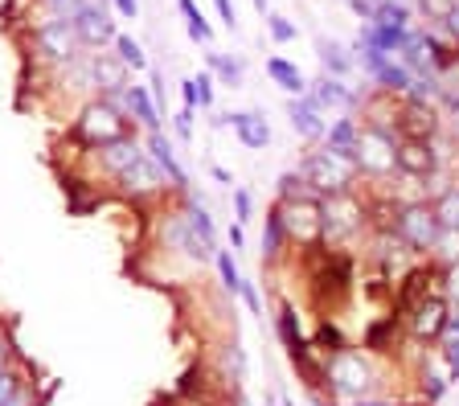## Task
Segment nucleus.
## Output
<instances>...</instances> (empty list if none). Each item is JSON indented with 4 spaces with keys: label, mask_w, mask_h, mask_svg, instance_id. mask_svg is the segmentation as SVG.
<instances>
[{
    "label": "nucleus",
    "mask_w": 459,
    "mask_h": 406,
    "mask_svg": "<svg viewBox=\"0 0 459 406\" xmlns=\"http://www.w3.org/2000/svg\"><path fill=\"white\" fill-rule=\"evenodd\" d=\"M25 41H29L33 66L46 70V74H62L78 58H86V46L78 41L70 13H54V9H41V4H33V13L25 21Z\"/></svg>",
    "instance_id": "nucleus-1"
},
{
    "label": "nucleus",
    "mask_w": 459,
    "mask_h": 406,
    "mask_svg": "<svg viewBox=\"0 0 459 406\" xmlns=\"http://www.w3.org/2000/svg\"><path fill=\"white\" fill-rule=\"evenodd\" d=\"M382 374L373 366V358L365 349H341L333 358H325V390L336 402H357V398H369L377 390Z\"/></svg>",
    "instance_id": "nucleus-2"
},
{
    "label": "nucleus",
    "mask_w": 459,
    "mask_h": 406,
    "mask_svg": "<svg viewBox=\"0 0 459 406\" xmlns=\"http://www.w3.org/2000/svg\"><path fill=\"white\" fill-rule=\"evenodd\" d=\"M296 168L307 177V185H312L320 197L344 194V189H357V185H361V168H357L353 156L336 152V148H328V144H307V152L299 156Z\"/></svg>",
    "instance_id": "nucleus-3"
},
{
    "label": "nucleus",
    "mask_w": 459,
    "mask_h": 406,
    "mask_svg": "<svg viewBox=\"0 0 459 406\" xmlns=\"http://www.w3.org/2000/svg\"><path fill=\"white\" fill-rule=\"evenodd\" d=\"M135 132L132 119H127L124 107H115L111 99H86V103L74 107V119H70V140L78 148H95L107 144V140H119V135Z\"/></svg>",
    "instance_id": "nucleus-4"
},
{
    "label": "nucleus",
    "mask_w": 459,
    "mask_h": 406,
    "mask_svg": "<svg viewBox=\"0 0 459 406\" xmlns=\"http://www.w3.org/2000/svg\"><path fill=\"white\" fill-rule=\"evenodd\" d=\"M320 218H325V242L328 246H349L357 234H369V197L357 189L320 197Z\"/></svg>",
    "instance_id": "nucleus-5"
},
{
    "label": "nucleus",
    "mask_w": 459,
    "mask_h": 406,
    "mask_svg": "<svg viewBox=\"0 0 459 406\" xmlns=\"http://www.w3.org/2000/svg\"><path fill=\"white\" fill-rule=\"evenodd\" d=\"M156 238H160V246L164 251H177V255H185L189 263H213V242H205L197 230H193V222L185 218V210L177 202H172V194L164 197L160 205H156Z\"/></svg>",
    "instance_id": "nucleus-6"
},
{
    "label": "nucleus",
    "mask_w": 459,
    "mask_h": 406,
    "mask_svg": "<svg viewBox=\"0 0 459 406\" xmlns=\"http://www.w3.org/2000/svg\"><path fill=\"white\" fill-rule=\"evenodd\" d=\"M394 230H398V238L406 242L419 259L435 255V246H439V238H443V222H439V213H435V202H427V197L402 202L398 213H394Z\"/></svg>",
    "instance_id": "nucleus-7"
},
{
    "label": "nucleus",
    "mask_w": 459,
    "mask_h": 406,
    "mask_svg": "<svg viewBox=\"0 0 459 406\" xmlns=\"http://www.w3.org/2000/svg\"><path fill=\"white\" fill-rule=\"evenodd\" d=\"M398 140L402 135L394 127L361 124V140H357V168H361V177H369L373 185L398 177Z\"/></svg>",
    "instance_id": "nucleus-8"
},
{
    "label": "nucleus",
    "mask_w": 459,
    "mask_h": 406,
    "mask_svg": "<svg viewBox=\"0 0 459 406\" xmlns=\"http://www.w3.org/2000/svg\"><path fill=\"white\" fill-rule=\"evenodd\" d=\"M107 189H111V197H124V202H132V205H160L164 197L172 194L169 177L160 173V165H156L148 152H143L132 168H124Z\"/></svg>",
    "instance_id": "nucleus-9"
},
{
    "label": "nucleus",
    "mask_w": 459,
    "mask_h": 406,
    "mask_svg": "<svg viewBox=\"0 0 459 406\" xmlns=\"http://www.w3.org/2000/svg\"><path fill=\"white\" fill-rule=\"evenodd\" d=\"M86 152V168H91V177L103 185H111L115 177L124 173V168H132L135 160H140L148 148H143V135L140 132H127L119 135V140H107V144H95V148H82Z\"/></svg>",
    "instance_id": "nucleus-10"
},
{
    "label": "nucleus",
    "mask_w": 459,
    "mask_h": 406,
    "mask_svg": "<svg viewBox=\"0 0 459 406\" xmlns=\"http://www.w3.org/2000/svg\"><path fill=\"white\" fill-rule=\"evenodd\" d=\"M283 205V226L287 238L296 251H312L325 242V218H320V197H296V202H279Z\"/></svg>",
    "instance_id": "nucleus-11"
},
{
    "label": "nucleus",
    "mask_w": 459,
    "mask_h": 406,
    "mask_svg": "<svg viewBox=\"0 0 459 406\" xmlns=\"http://www.w3.org/2000/svg\"><path fill=\"white\" fill-rule=\"evenodd\" d=\"M70 21H74V33L86 49H111V41L119 38V25H115L119 17L111 13L107 0H82V4L70 13Z\"/></svg>",
    "instance_id": "nucleus-12"
},
{
    "label": "nucleus",
    "mask_w": 459,
    "mask_h": 406,
    "mask_svg": "<svg viewBox=\"0 0 459 406\" xmlns=\"http://www.w3.org/2000/svg\"><path fill=\"white\" fill-rule=\"evenodd\" d=\"M361 349L369 358H398L406 349V320L398 312H385V316H373L361 329Z\"/></svg>",
    "instance_id": "nucleus-13"
},
{
    "label": "nucleus",
    "mask_w": 459,
    "mask_h": 406,
    "mask_svg": "<svg viewBox=\"0 0 459 406\" xmlns=\"http://www.w3.org/2000/svg\"><path fill=\"white\" fill-rule=\"evenodd\" d=\"M447 316H451V304L443 300V296H427V300H419L411 312H406V337L422 341V345H435V341L447 333Z\"/></svg>",
    "instance_id": "nucleus-14"
},
{
    "label": "nucleus",
    "mask_w": 459,
    "mask_h": 406,
    "mask_svg": "<svg viewBox=\"0 0 459 406\" xmlns=\"http://www.w3.org/2000/svg\"><path fill=\"white\" fill-rule=\"evenodd\" d=\"M447 116H443L439 103H414V99H398V111H394V132L398 135H419V140H430L439 135Z\"/></svg>",
    "instance_id": "nucleus-15"
},
{
    "label": "nucleus",
    "mask_w": 459,
    "mask_h": 406,
    "mask_svg": "<svg viewBox=\"0 0 459 406\" xmlns=\"http://www.w3.org/2000/svg\"><path fill=\"white\" fill-rule=\"evenodd\" d=\"M307 95H312L316 103L325 107L328 116H333V111H336V116H357V111H361V95H365V91L349 87V78L320 74V78H312Z\"/></svg>",
    "instance_id": "nucleus-16"
},
{
    "label": "nucleus",
    "mask_w": 459,
    "mask_h": 406,
    "mask_svg": "<svg viewBox=\"0 0 459 406\" xmlns=\"http://www.w3.org/2000/svg\"><path fill=\"white\" fill-rule=\"evenodd\" d=\"M435 168H455V165H447V160L435 152V144H430V140L402 135V140H398V173L422 181V177H430Z\"/></svg>",
    "instance_id": "nucleus-17"
},
{
    "label": "nucleus",
    "mask_w": 459,
    "mask_h": 406,
    "mask_svg": "<svg viewBox=\"0 0 459 406\" xmlns=\"http://www.w3.org/2000/svg\"><path fill=\"white\" fill-rule=\"evenodd\" d=\"M287 124H291V132L304 144H320L328 132V111L312 95H296V99H287Z\"/></svg>",
    "instance_id": "nucleus-18"
},
{
    "label": "nucleus",
    "mask_w": 459,
    "mask_h": 406,
    "mask_svg": "<svg viewBox=\"0 0 459 406\" xmlns=\"http://www.w3.org/2000/svg\"><path fill=\"white\" fill-rule=\"evenodd\" d=\"M263 267L267 271H275V267H283L287 259H291V238H287V226H283V205L279 202H271L267 205V213H263Z\"/></svg>",
    "instance_id": "nucleus-19"
},
{
    "label": "nucleus",
    "mask_w": 459,
    "mask_h": 406,
    "mask_svg": "<svg viewBox=\"0 0 459 406\" xmlns=\"http://www.w3.org/2000/svg\"><path fill=\"white\" fill-rule=\"evenodd\" d=\"M143 148H148V156H152L156 165H160V173L169 177L172 194H181V189H189V168L181 165V156H177V140H172L169 132H148L143 135Z\"/></svg>",
    "instance_id": "nucleus-20"
},
{
    "label": "nucleus",
    "mask_w": 459,
    "mask_h": 406,
    "mask_svg": "<svg viewBox=\"0 0 459 406\" xmlns=\"http://www.w3.org/2000/svg\"><path fill=\"white\" fill-rule=\"evenodd\" d=\"M124 111H127V119H132V127L140 135L164 132V124H169V119L160 116V107H156L148 82H135V78H132V87H127V95H124Z\"/></svg>",
    "instance_id": "nucleus-21"
},
{
    "label": "nucleus",
    "mask_w": 459,
    "mask_h": 406,
    "mask_svg": "<svg viewBox=\"0 0 459 406\" xmlns=\"http://www.w3.org/2000/svg\"><path fill=\"white\" fill-rule=\"evenodd\" d=\"M275 337L287 349V361H296L299 353L312 349V337L304 333V316H299V308L291 300H279V308H275Z\"/></svg>",
    "instance_id": "nucleus-22"
},
{
    "label": "nucleus",
    "mask_w": 459,
    "mask_h": 406,
    "mask_svg": "<svg viewBox=\"0 0 459 406\" xmlns=\"http://www.w3.org/2000/svg\"><path fill=\"white\" fill-rule=\"evenodd\" d=\"M411 30L414 25H390V21H365L361 25V46L369 49H382V54H394L398 58L402 49H406V41H411Z\"/></svg>",
    "instance_id": "nucleus-23"
},
{
    "label": "nucleus",
    "mask_w": 459,
    "mask_h": 406,
    "mask_svg": "<svg viewBox=\"0 0 459 406\" xmlns=\"http://www.w3.org/2000/svg\"><path fill=\"white\" fill-rule=\"evenodd\" d=\"M226 119H230V127H234L242 148H250V152L271 148V124L263 111H226Z\"/></svg>",
    "instance_id": "nucleus-24"
},
{
    "label": "nucleus",
    "mask_w": 459,
    "mask_h": 406,
    "mask_svg": "<svg viewBox=\"0 0 459 406\" xmlns=\"http://www.w3.org/2000/svg\"><path fill=\"white\" fill-rule=\"evenodd\" d=\"M263 70H267V78H271V82H275L279 91H283L287 99L307 95V87H312V78H307L304 70H299L291 58H283V54H271V58H267V66H263Z\"/></svg>",
    "instance_id": "nucleus-25"
},
{
    "label": "nucleus",
    "mask_w": 459,
    "mask_h": 406,
    "mask_svg": "<svg viewBox=\"0 0 459 406\" xmlns=\"http://www.w3.org/2000/svg\"><path fill=\"white\" fill-rule=\"evenodd\" d=\"M205 70L218 78V87H230V91H238L242 82H247V62H242V54H226V49L205 46Z\"/></svg>",
    "instance_id": "nucleus-26"
},
{
    "label": "nucleus",
    "mask_w": 459,
    "mask_h": 406,
    "mask_svg": "<svg viewBox=\"0 0 459 406\" xmlns=\"http://www.w3.org/2000/svg\"><path fill=\"white\" fill-rule=\"evenodd\" d=\"M316 58H320L325 74H336V78H349L357 70L353 46H344V41H336V38H316Z\"/></svg>",
    "instance_id": "nucleus-27"
},
{
    "label": "nucleus",
    "mask_w": 459,
    "mask_h": 406,
    "mask_svg": "<svg viewBox=\"0 0 459 406\" xmlns=\"http://www.w3.org/2000/svg\"><path fill=\"white\" fill-rule=\"evenodd\" d=\"M357 140H361V116H336V119H328V132L320 144H328L357 160Z\"/></svg>",
    "instance_id": "nucleus-28"
},
{
    "label": "nucleus",
    "mask_w": 459,
    "mask_h": 406,
    "mask_svg": "<svg viewBox=\"0 0 459 406\" xmlns=\"http://www.w3.org/2000/svg\"><path fill=\"white\" fill-rule=\"evenodd\" d=\"M218 369H221V382L234 386V394L242 390V377H247V349H242L238 337H230L226 345L218 349Z\"/></svg>",
    "instance_id": "nucleus-29"
},
{
    "label": "nucleus",
    "mask_w": 459,
    "mask_h": 406,
    "mask_svg": "<svg viewBox=\"0 0 459 406\" xmlns=\"http://www.w3.org/2000/svg\"><path fill=\"white\" fill-rule=\"evenodd\" d=\"M177 13H181V21H185V33H189V41L193 46H213V25L205 21V13L197 9V0H177Z\"/></svg>",
    "instance_id": "nucleus-30"
},
{
    "label": "nucleus",
    "mask_w": 459,
    "mask_h": 406,
    "mask_svg": "<svg viewBox=\"0 0 459 406\" xmlns=\"http://www.w3.org/2000/svg\"><path fill=\"white\" fill-rule=\"evenodd\" d=\"M213 271H218V283H221V291H226L230 300H238V291H242V275L238 271V255L234 251H226V246H218L213 251Z\"/></svg>",
    "instance_id": "nucleus-31"
},
{
    "label": "nucleus",
    "mask_w": 459,
    "mask_h": 406,
    "mask_svg": "<svg viewBox=\"0 0 459 406\" xmlns=\"http://www.w3.org/2000/svg\"><path fill=\"white\" fill-rule=\"evenodd\" d=\"M312 345L320 358H333V353H341V349H349V337H344L341 320L336 316H320V324H316L312 333Z\"/></svg>",
    "instance_id": "nucleus-32"
},
{
    "label": "nucleus",
    "mask_w": 459,
    "mask_h": 406,
    "mask_svg": "<svg viewBox=\"0 0 459 406\" xmlns=\"http://www.w3.org/2000/svg\"><path fill=\"white\" fill-rule=\"evenodd\" d=\"M111 49L119 54V62H124L132 74H148V66H152V62H148V49H143V41L132 38V33H124V30H119V38L111 41Z\"/></svg>",
    "instance_id": "nucleus-33"
},
{
    "label": "nucleus",
    "mask_w": 459,
    "mask_h": 406,
    "mask_svg": "<svg viewBox=\"0 0 459 406\" xmlns=\"http://www.w3.org/2000/svg\"><path fill=\"white\" fill-rule=\"evenodd\" d=\"M316 189L307 185V177L299 173V168H287V173H279L275 181V202H296V197H312ZM320 197V194H316Z\"/></svg>",
    "instance_id": "nucleus-34"
},
{
    "label": "nucleus",
    "mask_w": 459,
    "mask_h": 406,
    "mask_svg": "<svg viewBox=\"0 0 459 406\" xmlns=\"http://www.w3.org/2000/svg\"><path fill=\"white\" fill-rule=\"evenodd\" d=\"M435 213H439L443 230H459V181L435 197Z\"/></svg>",
    "instance_id": "nucleus-35"
},
{
    "label": "nucleus",
    "mask_w": 459,
    "mask_h": 406,
    "mask_svg": "<svg viewBox=\"0 0 459 406\" xmlns=\"http://www.w3.org/2000/svg\"><path fill=\"white\" fill-rule=\"evenodd\" d=\"M193 119H197V107H185V103H181V111H177V116H169L172 140H177L181 148H189L193 135H197V124H193Z\"/></svg>",
    "instance_id": "nucleus-36"
},
{
    "label": "nucleus",
    "mask_w": 459,
    "mask_h": 406,
    "mask_svg": "<svg viewBox=\"0 0 459 406\" xmlns=\"http://www.w3.org/2000/svg\"><path fill=\"white\" fill-rule=\"evenodd\" d=\"M267 38L275 46H291L299 38V25L291 17H283V13H267Z\"/></svg>",
    "instance_id": "nucleus-37"
},
{
    "label": "nucleus",
    "mask_w": 459,
    "mask_h": 406,
    "mask_svg": "<svg viewBox=\"0 0 459 406\" xmlns=\"http://www.w3.org/2000/svg\"><path fill=\"white\" fill-rule=\"evenodd\" d=\"M455 4L459 0H414V13H419V21H427V25H443Z\"/></svg>",
    "instance_id": "nucleus-38"
},
{
    "label": "nucleus",
    "mask_w": 459,
    "mask_h": 406,
    "mask_svg": "<svg viewBox=\"0 0 459 406\" xmlns=\"http://www.w3.org/2000/svg\"><path fill=\"white\" fill-rule=\"evenodd\" d=\"M193 87H197V111H213V103H218V78L210 70H201V74H193Z\"/></svg>",
    "instance_id": "nucleus-39"
},
{
    "label": "nucleus",
    "mask_w": 459,
    "mask_h": 406,
    "mask_svg": "<svg viewBox=\"0 0 459 406\" xmlns=\"http://www.w3.org/2000/svg\"><path fill=\"white\" fill-rule=\"evenodd\" d=\"M435 353H439V361L447 366L451 382H459V337H451V333H443L439 341H435Z\"/></svg>",
    "instance_id": "nucleus-40"
},
{
    "label": "nucleus",
    "mask_w": 459,
    "mask_h": 406,
    "mask_svg": "<svg viewBox=\"0 0 459 406\" xmlns=\"http://www.w3.org/2000/svg\"><path fill=\"white\" fill-rule=\"evenodd\" d=\"M230 202H234V222L247 226L250 218H255V194H250L247 185H234V189H230Z\"/></svg>",
    "instance_id": "nucleus-41"
},
{
    "label": "nucleus",
    "mask_w": 459,
    "mask_h": 406,
    "mask_svg": "<svg viewBox=\"0 0 459 406\" xmlns=\"http://www.w3.org/2000/svg\"><path fill=\"white\" fill-rule=\"evenodd\" d=\"M443 300H447L451 308H459V259L443 263Z\"/></svg>",
    "instance_id": "nucleus-42"
},
{
    "label": "nucleus",
    "mask_w": 459,
    "mask_h": 406,
    "mask_svg": "<svg viewBox=\"0 0 459 406\" xmlns=\"http://www.w3.org/2000/svg\"><path fill=\"white\" fill-rule=\"evenodd\" d=\"M17 361H25V358H21V349H17V341H13L9 324L0 320V369H4V366H17Z\"/></svg>",
    "instance_id": "nucleus-43"
},
{
    "label": "nucleus",
    "mask_w": 459,
    "mask_h": 406,
    "mask_svg": "<svg viewBox=\"0 0 459 406\" xmlns=\"http://www.w3.org/2000/svg\"><path fill=\"white\" fill-rule=\"evenodd\" d=\"M238 300L247 304V312H250V316H263V296H258V283H255V280H242Z\"/></svg>",
    "instance_id": "nucleus-44"
},
{
    "label": "nucleus",
    "mask_w": 459,
    "mask_h": 406,
    "mask_svg": "<svg viewBox=\"0 0 459 406\" xmlns=\"http://www.w3.org/2000/svg\"><path fill=\"white\" fill-rule=\"evenodd\" d=\"M382 4H385V0H349V9H353V17L361 21V25H365V21H377Z\"/></svg>",
    "instance_id": "nucleus-45"
},
{
    "label": "nucleus",
    "mask_w": 459,
    "mask_h": 406,
    "mask_svg": "<svg viewBox=\"0 0 459 406\" xmlns=\"http://www.w3.org/2000/svg\"><path fill=\"white\" fill-rule=\"evenodd\" d=\"M210 4H213V13H218V21H221V25H226L230 33L238 30V13H234V0H210Z\"/></svg>",
    "instance_id": "nucleus-46"
},
{
    "label": "nucleus",
    "mask_w": 459,
    "mask_h": 406,
    "mask_svg": "<svg viewBox=\"0 0 459 406\" xmlns=\"http://www.w3.org/2000/svg\"><path fill=\"white\" fill-rule=\"evenodd\" d=\"M107 4H111V13L119 21H135V17H140V0H107Z\"/></svg>",
    "instance_id": "nucleus-47"
},
{
    "label": "nucleus",
    "mask_w": 459,
    "mask_h": 406,
    "mask_svg": "<svg viewBox=\"0 0 459 406\" xmlns=\"http://www.w3.org/2000/svg\"><path fill=\"white\" fill-rule=\"evenodd\" d=\"M230 251H234V255L247 251V226H242V222L230 226Z\"/></svg>",
    "instance_id": "nucleus-48"
},
{
    "label": "nucleus",
    "mask_w": 459,
    "mask_h": 406,
    "mask_svg": "<svg viewBox=\"0 0 459 406\" xmlns=\"http://www.w3.org/2000/svg\"><path fill=\"white\" fill-rule=\"evenodd\" d=\"M33 4H41V9H54V13H74L82 0H33Z\"/></svg>",
    "instance_id": "nucleus-49"
},
{
    "label": "nucleus",
    "mask_w": 459,
    "mask_h": 406,
    "mask_svg": "<svg viewBox=\"0 0 459 406\" xmlns=\"http://www.w3.org/2000/svg\"><path fill=\"white\" fill-rule=\"evenodd\" d=\"M181 103L185 107H197V87H193V78H185V82H181Z\"/></svg>",
    "instance_id": "nucleus-50"
},
{
    "label": "nucleus",
    "mask_w": 459,
    "mask_h": 406,
    "mask_svg": "<svg viewBox=\"0 0 459 406\" xmlns=\"http://www.w3.org/2000/svg\"><path fill=\"white\" fill-rule=\"evenodd\" d=\"M443 132H447L451 140L459 144V107H455V111H447V124H443Z\"/></svg>",
    "instance_id": "nucleus-51"
},
{
    "label": "nucleus",
    "mask_w": 459,
    "mask_h": 406,
    "mask_svg": "<svg viewBox=\"0 0 459 406\" xmlns=\"http://www.w3.org/2000/svg\"><path fill=\"white\" fill-rule=\"evenodd\" d=\"M443 30H447V33H451V38H455V41H459V4H455V9H451V13H447V21H443Z\"/></svg>",
    "instance_id": "nucleus-52"
},
{
    "label": "nucleus",
    "mask_w": 459,
    "mask_h": 406,
    "mask_svg": "<svg viewBox=\"0 0 459 406\" xmlns=\"http://www.w3.org/2000/svg\"><path fill=\"white\" fill-rule=\"evenodd\" d=\"M210 177H213V181H218V185H226V189H234V177H230L221 165H210Z\"/></svg>",
    "instance_id": "nucleus-53"
},
{
    "label": "nucleus",
    "mask_w": 459,
    "mask_h": 406,
    "mask_svg": "<svg viewBox=\"0 0 459 406\" xmlns=\"http://www.w3.org/2000/svg\"><path fill=\"white\" fill-rule=\"evenodd\" d=\"M349 406H402V402H390V398L369 394V398H357V402H349Z\"/></svg>",
    "instance_id": "nucleus-54"
},
{
    "label": "nucleus",
    "mask_w": 459,
    "mask_h": 406,
    "mask_svg": "<svg viewBox=\"0 0 459 406\" xmlns=\"http://www.w3.org/2000/svg\"><path fill=\"white\" fill-rule=\"evenodd\" d=\"M447 333H451V337H459V308H451V316H447Z\"/></svg>",
    "instance_id": "nucleus-55"
},
{
    "label": "nucleus",
    "mask_w": 459,
    "mask_h": 406,
    "mask_svg": "<svg viewBox=\"0 0 459 406\" xmlns=\"http://www.w3.org/2000/svg\"><path fill=\"white\" fill-rule=\"evenodd\" d=\"M250 4H255V9L263 13V17H267V13H271V0H250Z\"/></svg>",
    "instance_id": "nucleus-56"
},
{
    "label": "nucleus",
    "mask_w": 459,
    "mask_h": 406,
    "mask_svg": "<svg viewBox=\"0 0 459 406\" xmlns=\"http://www.w3.org/2000/svg\"><path fill=\"white\" fill-rule=\"evenodd\" d=\"M283 406H296V402H291V398H283Z\"/></svg>",
    "instance_id": "nucleus-57"
},
{
    "label": "nucleus",
    "mask_w": 459,
    "mask_h": 406,
    "mask_svg": "<svg viewBox=\"0 0 459 406\" xmlns=\"http://www.w3.org/2000/svg\"><path fill=\"white\" fill-rule=\"evenodd\" d=\"M411 4H414V0H411Z\"/></svg>",
    "instance_id": "nucleus-58"
}]
</instances>
